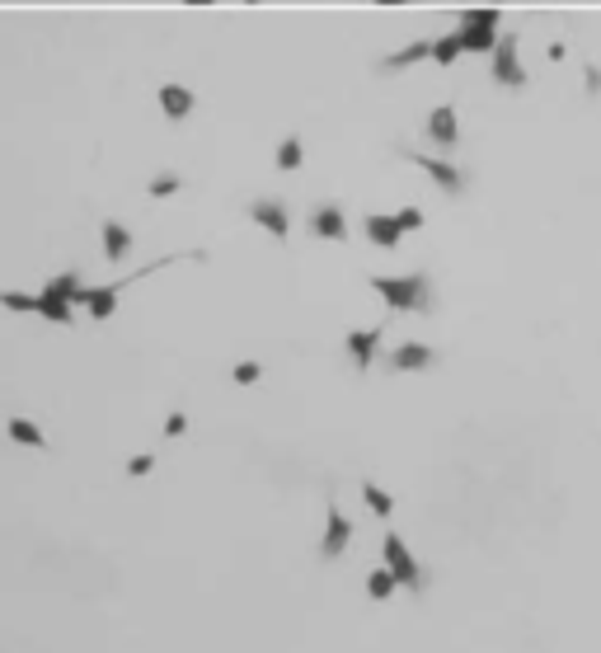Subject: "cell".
Wrapping results in <instances>:
<instances>
[{
	"mask_svg": "<svg viewBox=\"0 0 601 653\" xmlns=\"http://www.w3.org/2000/svg\"><path fill=\"white\" fill-rule=\"evenodd\" d=\"M155 99H160V113H165L170 123H184L188 113H193V104H198V99H193V90H188V85H179V80H165Z\"/></svg>",
	"mask_w": 601,
	"mask_h": 653,
	"instance_id": "cell-12",
	"label": "cell"
},
{
	"mask_svg": "<svg viewBox=\"0 0 601 653\" xmlns=\"http://www.w3.org/2000/svg\"><path fill=\"white\" fill-rule=\"evenodd\" d=\"M362 503H367L371 517H381V522H390V517H395V498H390L381 484H371V480L362 484Z\"/></svg>",
	"mask_w": 601,
	"mask_h": 653,
	"instance_id": "cell-19",
	"label": "cell"
},
{
	"mask_svg": "<svg viewBox=\"0 0 601 653\" xmlns=\"http://www.w3.org/2000/svg\"><path fill=\"white\" fill-rule=\"evenodd\" d=\"M498 24H503V15H498V10H465V15H461V29H456V38H461V52H494Z\"/></svg>",
	"mask_w": 601,
	"mask_h": 653,
	"instance_id": "cell-4",
	"label": "cell"
},
{
	"mask_svg": "<svg viewBox=\"0 0 601 653\" xmlns=\"http://www.w3.org/2000/svg\"><path fill=\"white\" fill-rule=\"evenodd\" d=\"M489 57H494V71H489L494 85H503V90H522V85H526V66H522V57H517V38H512V33H508V38L498 33V43H494Z\"/></svg>",
	"mask_w": 601,
	"mask_h": 653,
	"instance_id": "cell-6",
	"label": "cell"
},
{
	"mask_svg": "<svg viewBox=\"0 0 601 653\" xmlns=\"http://www.w3.org/2000/svg\"><path fill=\"white\" fill-rule=\"evenodd\" d=\"M371 292L381 296L390 311H400V315H428L432 311V282H428V273H404V278H386V273H376V278H371Z\"/></svg>",
	"mask_w": 601,
	"mask_h": 653,
	"instance_id": "cell-1",
	"label": "cell"
},
{
	"mask_svg": "<svg viewBox=\"0 0 601 653\" xmlns=\"http://www.w3.org/2000/svg\"><path fill=\"white\" fill-rule=\"evenodd\" d=\"M249 221H254L263 235H273V240H287V235H292V217H287V207H282L278 198H259V203L249 207Z\"/></svg>",
	"mask_w": 601,
	"mask_h": 653,
	"instance_id": "cell-10",
	"label": "cell"
},
{
	"mask_svg": "<svg viewBox=\"0 0 601 653\" xmlns=\"http://www.w3.org/2000/svg\"><path fill=\"white\" fill-rule=\"evenodd\" d=\"M306 226H310V235H315V240H334V245L353 235V226H348V212H343L339 203H324V207H315Z\"/></svg>",
	"mask_w": 601,
	"mask_h": 653,
	"instance_id": "cell-8",
	"label": "cell"
},
{
	"mask_svg": "<svg viewBox=\"0 0 601 653\" xmlns=\"http://www.w3.org/2000/svg\"><path fill=\"white\" fill-rule=\"evenodd\" d=\"M428 137L442 146V151H451L456 141H461V118H456V109L451 104H437V109L428 113Z\"/></svg>",
	"mask_w": 601,
	"mask_h": 653,
	"instance_id": "cell-14",
	"label": "cell"
},
{
	"mask_svg": "<svg viewBox=\"0 0 601 653\" xmlns=\"http://www.w3.org/2000/svg\"><path fill=\"white\" fill-rule=\"evenodd\" d=\"M353 545V522H348V513H343L339 503L329 498L324 503V536H320V560H339L343 550Z\"/></svg>",
	"mask_w": 601,
	"mask_h": 653,
	"instance_id": "cell-7",
	"label": "cell"
},
{
	"mask_svg": "<svg viewBox=\"0 0 601 653\" xmlns=\"http://www.w3.org/2000/svg\"><path fill=\"white\" fill-rule=\"evenodd\" d=\"M456 57H461V38H456V33H447V38H432V47H428V62L432 66H456Z\"/></svg>",
	"mask_w": 601,
	"mask_h": 653,
	"instance_id": "cell-21",
	"label": "cell"
},
{
	"mask_svg": "<svg viewBox=\"0 0 601 653\" xmlns=\"http://www.w3.org/2000/svg\"><path fill=\"white\" fill-rule=\"evenodd\" d=\"M395 226H400L404 235L423 231V212H418V207H400V212H395Z\"/></svg>",
	"mask_w": 601,
	"mask_h": 653,
	"instance_id": "cell-27",
	"label": "cell"
},
{
	"mask_svg": "<svg viewBox=\"0 0 601 653\" xmlns=\"http://www.w3.org/2000/svg\"><path fill=\"white\" fill-rule=\"evenodd\" d=\"M376 5H414V0H376Z\"/></svg>",
	"mask_w": 601,
	"mask_h": 653,
	"instance_id": "cell-30",
	"label": "cell"
},
{
	"mask_svg": "<svg viewBox=\"0 0 601 653\" xmlns=\"http://www.w3.org/2000/svg\"><path fill=\"white\" fill-rule=\"evenodd\" d=\"M151 470H155V456H151V451H141V456H132V461H127V475H132V480L151 475Z\"/></svg>",
	"mask_w": 601,
	"mask_h": 653,
	"instance_id": "cell-28",
	"label": "cell"
},
{
	"mask_svg": "<svg viewBox=\"0 0 601 653\" xmlns=\"http://www.w3.org/2000/svg\"><path fill=\"white\" fill-rule=\"evenodd\" d=\"M404 160H409V165H414V170H423L432 179V184L442 188V193H447V198H456V193H461L465 188V170L461 165H451V160H442V156H428V151H404Z\"/></svg>",
	"mask_w": 601,
	"mask_h": 653,
	"instance_id": "cell-5",
	"label": "cell"
},
{
	"mask_svg": "<svg viewBox=\"0 0 601 653\" xmlns=\"http://www.w3.org/2000/svg\"><path fill=\"white\" fill-rule=\"evenodd\" d=\"M33 315H43V320H52V325H71V320H76V306L62 301V296H52V292H38V311Z\"/></svg>",
	"mask_w": 601,
	"mask_h": 653,
	"instance_id": "cell-18",
	"label": "cell"
},
{
	"mask_svg": "<svg viewBox=\"0 0 601 653\" xmlns=\"http://www.w3.org/2000/svg\"><path fill=\"white\" fill-rule=\"evenodd\" d=\"M184 254H170V259H155V264H141L132 278H118V282H108V287H80V296H76V306H85V311L94 315V320H108V315L118 311V296L132 287L137 278H151L155 268H165V264H179Z\"/></svg>",
	"mask_w": 601,
	"mask_h": 653,
	"instance_id": "cell-2",
	"label": "cell"
},
{
	"mask_svg": "<svg viewBox=\"0 0 601 653\" xmlns=\"http://www.w3.org/2000/svg\"><path fill=\"white\" fill-rule=\"evenodd\" d=\"M146 193H151V198H174V193H179V174H155Z\"/></svg>",
	"mask_w": 601,
	"mask_h": 653,
	"instance_id": "cell-25",
	"label": "cell"
},
{
	"mask_svg": "<svg viewBox=\"0 0 601 653\" xmlns=\"http://www.w3.org/2000/svg\"><path fill=\"white\" fill-rule=\"evenodd\" d=\"M386 367L395 376H414V372H428V367H437V353H432L428 343H400V348H395V353H390L386 358Z\"/></svg>",
	"mask_w": 601,
	"mask_h": 653,
	"instance_id": "cell-9",
	"label": "cell"
},
{
	"mask_svg": "<svg viewBox=\"0 0 601 653\" xmlns=\"http://www.w3.org/2000/svg\"><path fill=\"white\" fill-rule=\"evenodd\" d=\"M381 339H386V329H381V325H376V329H353V334H348V358H353L357 372H371Z\"/></svg>",
	"mask_w": 601,
	"mask_h": 653,
	"instance_id": "cell-13",
	"label": "cell"
},
{
	"mask_svg": "<svg viewBox=\"0 0 601 653\" xmlns=\"http://www.w3.org/2000/svg\"><path fill=\"white\" fill-rule=\"evenodd\" d=\"M99 235H104V259H108V264H118V259L132 254V226H123V221L108 217L104 226H99Z\"/></svg>",
	"mask_w": 601,
	"mask_h": 653,
	"instance_id": "cell-15",
	"label": "cell"
},
{
	"mask_svg": "<svg viewBox=\"0 0 601 653\" xmlns=\"http://www.w3.org/2000/svg\"><path fill=\"white\" fill-rule=\"evenodd\" d=\"M80 287H85V282H80V268H66L62 278H52L43 287V292H52V296H62V301H71V306H76V296H80Z\"/></svg>",
	"mask_w": 601,
	"mask_h": 653,
	"instance_id": "cell-23",
	"label": "cell"
},
{
	"mask_svg": "<svg viewBox=\"0 0 601 653\" xmlns=\"http://www.w3.org/2000/svg\"><path fill=\"white\" fill-rule=\"evenodd\" d=\"M381 564L395 574V583H400L404 592H423V569H418L414 550H409L395 531H386V541H381Z\"/></svg>",
	"mask_w": 601,
	"mask_h": 653,
	"instance_id": "cell-3",
	"label": "cell"
},
{
	"mask_svg": "<svg viewBox=\"0 0 601 653\" xmlns=\"http://www.w3.org/2000/svg\"><path fill=\"white\" fill-rule=\"evenodd\" d=\"M428 47H432V38H418V43L400 47V52H390L386 62H381V71H409V66L428 62Z\"/></svg>",
	"mask_w": 601,
	"mask_h": 653,
	"instance_id": "cell-17",
	"label": "cell"
},
{
	"mask_svg": "<svg viewBox=\"0 0 601 653\" xmlns=\"http://www.w3.org/2000/svg\"><path fill=\"white\" fill-rule=\"evenodd\" d=\"M0 306H5V311H19V315H33V311H38V296H29V292H0Z\"/></svg>",
	"mask_w": 601,
	"mask_h": 653,
	"instance_id": "cell-24",
	"label": "cell"
},
{
	"mask_svg": "<svg viewBox=\"0 0 601 653\" xmlns=\"http://www.w3.org/2000/svg\"><path fill=\"white\" fill-rule=\"evenodd\" d=\"M188 433V414H179V409H174L170 419H165V437H184Z\"/></svg>",
	"mask_w": 601,
	"mask_h": 653,
	"instance_id": "cell-29",
	"label": "cell"
},
{
	"mask_svg": "<svg viewBox=\"0 0 601 653\" xmlns=\"http://www.w3.org/2000/svg\"><path fill=\"white\" fill-rule=\"evenodd\" d=\"M259 376H263L259 362H235V367H231V381H235V386H254Z\"/></svg>",
	"mask_w": 601,
	"mask_h": 653,
	"instance_id": "cell-26",
	"label": "cell"
},
{
	"mask_svg": "<svg viewBox=\"0 0 601 653\" xmlns=\"http://www.w3.org/2000/svg\"><path fill=\"white\" fill-rule=\"evenodd\" d=\"M184 5H216V0H184Z\"/></svg>",
	"mask_w": 601,
	"mask_h": 653,
	"instance_id": "cell-31",
	"label": "cell"
},
{
	"mask_svg": "<svg viewBox=\"0 0 601 653\" xmlns=\"http://www.w3.org/2000/svg\"><path fill=\"white\" fill-rule=\"evenodd\" d=\"M362 235H367L376 249H400L404 231L395 226V212H367L362 217Z\"/></svg>",
	"mask_w": 601,
	"mask_h": 653,
	"instance_id": "cell-11",
	"label": "cell"
},
{
	"mask_svg": "<svg viewBox=\"0 0 601 653\" xmlns=\"http://www.w3.org/2000/svg\"><path fill=\"white\" fill-rule=\"evenodd\" d=\"M5 433H10V442H19V447L29 451H47V433L38 428L33 419H24V414H10V423H5Z\"/></svg>",
	"mask_w": 601,
	"mask_h": 653,
	"instance_id": "cell-16",
	"label": "cell"
},
{
	"mask_svg": "<svg viewBox=\"0 0 601 653\" xmlns=\"http://www.w3.org/2000/svg\"><path fill=\"white\" fill-rule=\"evenodd\" d=\"M395 592H400V583H395V574H390L386 564H381V569H371V574H367V597H371V602H390Z\"/></svg>",
	"mask_w": 601,
	"mask_h": 653,
	"instance_id": "cell-20",
	"label": "cell"
},
{
	"mask_svg": "<svg viewBox=\"0 0 601 653\" xmlns=\"http://www.w3.org/2000/svg\"><path fill=\"white\" fill-rule=\"evenodd\" d=\"M306 165V146H301V137H282L278 141V170H301Z\"/></svg>",
	"mask_w": 601,
	"mask_h": 653,
	"instance_id": "cell-22",
	"label": "cell"
}]
</instances>
